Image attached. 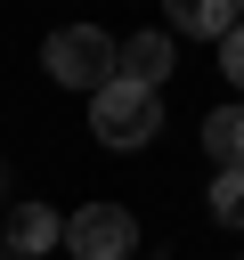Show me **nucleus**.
I'll return each instance as SVG.
<instances>
[{"mask_svg": "<svg viewBox=\"0 0 244 260\" xmlns=\"http://www.w3.org/2000/svg\"><path fill=\"white\" fill-rule=\"evenodd\" d=\"M41 65L65 81V89H106L114 81V32H98V24H57L49 32V49H41Z\"/></svg>", "mask_w": 244, "mask_h": 260, "instance_id": "f03ea898", "label": "nucleus"}, {"mask_svg": "<svg viewBox=\"0 0 244 260\" xmlns=\"http://www.w3.org/2000/svg\"><path fill=\"white\" fill-rule=\"evenodd\" d=\"M65 252H73V260H130V252H138V219H130L122 203H81V211L65 219Z\"/></svg>", "mask_w": 244, "mask_h": 260, "instance_id": "7ed1b4c3", "label": "nucleus"}, {"mask_svg": "<svg viewBox=\"0 0 244 260\" xmlns=\"http://www.w3.org/2000/svg\"><path fill=\"white\" fill-rule=\"evenodd\" d=\"M220 73H228V81H236V89H244V24H236V32H228V41H220Z\"/></svg>", "mask_w": 244, "mask_h": 260, "instance_id": "1a4fd4ad", "label": "nucleus"}, {"mask_svg": "<svg viewBox=\"0 0 244 260\" xmlns=\"http://www.w3.org/2000/svg\"><path fill=\"white\" fill-rule=\"evenodd\" d=\"M114 81H138V89L163 98V81H171V41H163V32H130V41H114Z\"/></svg>", "mask_w": 244, "mask_h": 260, "instance_id": "20e7f679", "label": "nucleus"}, {"mask_svg": "<svg viewBox=\"0 0 244 260\" xmlns=\"http://www.w3.org/2000/svg\"><path fill=\"white\" fill-rule=\"evenodd\" d=\"M89 130H98V146L130 154V146H146V138L163 130V98L138 89V81H106V89L89 98Z\"/></svg>", "mask_w": 244, "mask_h": 260, "instance_id": "f257e3e1", "label": "nucleus"}, {"mask_svg": "<svg viewBox=\"0 0 244 260\" xmlns=\"http://www.w3.org/2000/svg\"><path fill=\"white\" fill-rule=\"evenodd\" d=\"M0 260H16V252H0Z\"/></svg>", "mask_w": 244, "mask_h": 260, "instance_id": "9d476101", "label": "nucleus"}, {"mask_svg": "<svg viewBox=\"0 0 244 260\" xmlns=\"http://www.w3.org/2000/svg\"><path fill=\"white\" fill-rule=\"evenodd\" d=\"M0 179H8V171H0Z\"/></svg>", "mask_w": 244, "mask_h": 260, "instance_id": "9b49d317", "label": "nucleus"}, {"mask_svg": "<svg viewBox=\"0 0 244 260\" xmlns=\"http://www.w3.org/2000/svg\"><path fill=\"white\" fill-rule=\"evenodd\" d=\"M49 244H65V219H57L49 203H16V211H8V252H16V260H41Z\"/></svg>", "mask_w": 244, "mask_h": 260, "instance_id": "39448f33", "label": "nucleus"}, {"mask_svg": "<svg viewBox=\"0 0 244 260\" xmlns=\"http://www.w3.org/2000/svg\"><path fill=\"white\" fill-rule=\"evenodd\" d=\"M211 219L220 228H244V171H220L211 179Z\"/></svg>", "mask_w": 244, "mask_h": 260, "instance_id": "6e6552de", "label": "nucleus"}, {"mask_svg": "<svg viewBox=\"0 0 244 260\" xmlns=\"http://www.w3.org/2000/svg\"><path fill=\"white\" fill-rule=\"evenodd\" d=\"M171 24H179V32H203V41H228V32H236V0H179Z\"/></svg>", "mask_w": 244, "mask_h": 260, "instance_id": "423d86ee", "label": "nucleus"}, {"mask_svg": "<svg viewBox=\"0 0 244 260\" xmlns=\"http://www.w3.org/2000/svg\"><path fill=\"white\" fill-rule=\"evenodd\" d=\"M203 146H211L220 171H244V106H220V114L203 122Z\"/></svg>", "mask_w": 244, "mask_h": 260, "instance_id": "0eeeda50", "label": "nucleus"}]
</instances>
